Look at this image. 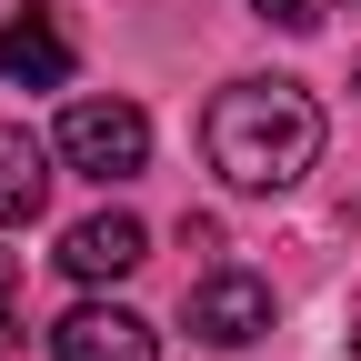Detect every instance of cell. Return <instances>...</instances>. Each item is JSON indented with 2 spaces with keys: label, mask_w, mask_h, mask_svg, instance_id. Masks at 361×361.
<instances>
[{
  "label": "cell",
  "mask_w": 361,
  "mask_h": 361,
  "mask_svg": "<svg viewBox=\"0 0 361 361\" xmlns=\"http://www.w3.org/2000/svg\"><path fill=\"white\" fill-rule=\"evenodd\" d=\"M201 151L231 191H291L322 161V101L301 80H231L201 121Z\"/></svg>",
  "instance_id": "6da1fadb"
},
{
  "label": "cell",
  "mask_w": 361,
  "mask_h": 361,
  "mask_svg": "<svg viewBox=\"0 0 361 361\" xmlns=\"http://www.w3.org/2000/svg\"><path fill=\"white\" fill-rule=\"evenodd\" d=\"M61 161L80 171V180H141L151 171V121H141V101H71L61 111Z\"/></svg>",
  "instance_id": "7a4b0ae2"
},
{
  "label": "cell",
  "mask_w": 361,
  "mask_h": 361,
  "mask_svg": "<svg viewBox=\"0 0 361 361\" xmlns=\"http://www.w3.org/2000/svg\"><path fill=\"white\" fill-rule=\"evenodd\" d=\"M191 331L211 351L261 341L271 331V281H261V271H201V281H191Z\"/></svg>",
  "instance_id": "3957f363"
},
{
  "label": "cell",
  "mask_w": 361,
  "mask_h": 361,
  "mask_svg": "<svg viewBox=\"0 0 361 361\" xmlns=\"http://www.w3.org/2000/svg\"><path fill=\"white\" fill-rule=\"evenodd\" d=\"M51 361H161V331L121 301H80L51 322Z\"/></svg>",
  "instance_id": "277c9868"
},
{
  "label": "cell",
  "mask_w": 361,
  "mask_h": 361,
  "mask_svg": "<svg viewBox=\"0 0 361 361\" xmlns=\"http://www.w3.org/2000/svg\"><path fill=\"white\" fill-rule=\"evenodd\" d=\"M141 261H151V231L130 211H90L80 231L61 241V271H71V281H130Z\"/></svg>",
  "instance_id": "5b68a950"
},
{
  "label": "cell",
  "mask_w": 361,
  "mask_h": 361,
  "mask_svg": "<svg viewBox=\"0 0 361 361\" xmlns=\"http://www.w3.org/2000/svg\"><path fill=\"white\" fill-rule=\"evenodd\" d=\"M71 30H61V11H11L0 20V71H11L20 90H61L71 80Z\"/></svg>",
  "instance_id": "8992f818"
},
{
  "label": "cell",
  "mask_w": 361,
  "mask_h": 361,
  "mask_svg": "<svg viewBox=\"0 0 361 361\" xmlns=\"http://www.w3.org/2000/svg\"><path fill=\"white\" fill-rule=\"evenodd\" d=\"M51 151L61 141H30L20 121H0V231H30L40 201H51Z\"/></svg>",
  "instance_id": "52a82bcc"
},
{
  "label": "cell",
  "mask_w": 361,
  "mask_h": 361,
  "mask_svg": "<svg viewBox=\"0 0 361 361\" xmlns=\"http://www.w3.org/2000/svg\"><path fill=\"white\" fill-rule=\"evenodd\" d=\"M251 11H261V20H281V30H322L331 0H251Z\"/></svg>",
  "instance_id": "ba28073f"
},
{
  "label": "cell",
  "mask_w": 361,
  "mask_h": 361,
  "mask_svg": "<svg viewBox=\"0 0 361 361\" xmlns=\"http://www.w3.org/2000/svg\"><path fill=\"white\" fill-rule=\"evenodd\" d=\"M11 291H20V271H11V251H0V322H11Z\"/></svg>",
  "instance_id": "9c48e42d"
},
{
  "label": "cell",
  "mask_w": 361,
  "mask_h": 361,
  "mask_svg": "<svg viewBox=\"0 0 361 361\" xmlns=\"http://www.w3.org/2000/svg\"><path fill=\"white\" fill-rule=\"evenodd\" d=\"M351 90H361V61H351Z\"/></svg>",
  "instance_id": "30bf717a"
},
{
  "label": "cell",
  "mask_w": 361,
  "mask_h": 361,
  "mask_svg": "<svg viewBox=\"0 0 361 361\" xmlns=\"http://www.w3.org/2000/svg\"><path fill=\"white\" fill-rule=\"evenodd\" d=\"M351 351H361V322H351Z\"/></svg>",
  "instance_id": "8fae6325"
}]
</instances>
